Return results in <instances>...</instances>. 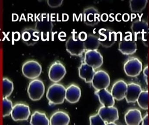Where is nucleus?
I'll list each match as a JSON object with an SVG mask.
<instances>
[{
	"instance_id": "f257e3e1",
	"label": "nucleus",
	"mask_w": 149,
	"mask_h": 125,
	"mask_svg": "<svg viewBox=\"0 0 149 125\" xmlns=\"http://www.w3.org/2000/svg\"><path fill=\"white\" fill-rule=\"evenodd\" d=\"M65 93L66 88L63 85L55 83L48 88L46 97L51 104H61L65 100Z\"/></svg>"
},
{
	"instance_id": "f03ea898",
	"label": "nucleus",
	"mask_w": 149,
	"mask_h": 125,
	"mask_svg": "<svg viewBox=\"0 0 149 125\" xmlns=\"http://www.w3.org/2000/svg\"><path fill=\"white\" fill-rule=\"evenodd\" d=\"M29 97L32 101L41 99L45 92V86L42 81L39 79H33L30 82L28 87Z\"/></svg>"
},
{
	"instance_id": "7ed1b4c3",
	"label": "nucleus",
	"mask_w": 149,
	"mask_h": 125,
	"mask_svg": "<svg viewBox=\"0 0 149 125\" xmlns=\"http://www.w3.org/2000/svg\"><path fill=\"white\" fill-rule=\"evenodd\" d=\"M42 72V66L35 60L26 61L22 66L23 74L24 77L29 79H36L40 76Z\"/></svg>"
},
{
	"instance_id": "20e7f679",
	"label": "nucleus",
	"mask_w": 149,
	"mask_h": 125,
	"mask_svg": "<svg viewBox=\"0 0 149 125\" xmlns=\"http://www.w3.org/2000/svg\"><path fill=\"white\" fill-rule=\"evenodd\" d=\"M66 50L71 55L80 56L85 52L84 42L79 39L78 36H71L65 43Z\"/></svg>"
},
{
	"instance_id": "39448f33",
	"label": "nucleus",
	"mask_w": 149,
	"mask_h": 125,
	"mask_svg": "<svg viewBox=\"0 0 149 125\" xmlns=\"http://www.w3.org/2000/svg\"><path fill=\"white\" fill-rule=\"evenodd\" d=\"M91 83L96 90L107 89L110 85V77L107 72L99 70L95 72Z\"/></svg>"
},
{
	"instance_id": "423d86ee",
	"label": "nucleus",
	"mask_w": 149,
	"mask_h": 125,
	"mask_svg": "<svg viewBox=\"0 0 149 125\" xmlns=\"http://www.w3.org/2000/svg\"><path fill=\"white\" fill-rule=\"evenodd\" d=\"M123 69L129 77H137L142 71V63L138 58L132 57L124 64Z\"/></svg>"
},
{
	"instance_id": "0eeeda50",
	"label": "nucleus",
	"mask_w": 149,
	"mask_h": 125,
	"mask_svg": "<svg viewBox=\"0 0 149 125\" xmlns=\"http://www.w3.org/2000/svg\"><path fill=\"white\" fill-rule=\"evenodd\" d=\"M66 73L65 66L58 61L53 63L50 67L49 71V77L51 81L55 83L61 81Z\"/></svg>"
},
{
	"instance_id": "6e6552de",
	"label": "nucleus",
	"mask_w": 149,
	"mask_h": 125,
	"mask_svg": "<svg viewBox=\"0 0 149 125\" xmlns=\"http://www.w3.org/2000/svg\"><path fill=\"white\" fill-rule=\"evenodd\" d=\"M30 115L29 106L24 104H16L13 106L10 114L12 119L15 121L28 120Z\"/></svg>"
},
{
	"instance_id": "1a4fd4ad",
	"label": "nucleus",
	"mask_w": 149,
	"mask_h": 125,
	"mask_svg": "<svg viewBox=\"0 0 149 125\" xmlns=\"http://www.w3.org/2000/svg\"><path fill=\"white\" fill-rule=\"evenodd\" d=\"M84 61V63L95 70L103 64V57L97 50L86 51L85 52Z\"/></svg>"
},
{
	"instance_id": "9d476101",
	"label": "nucleus",
	"mask_w": 149,
	"mask_h": 125,
	"mask_svg": "<svg viewBox=\"0 0 149 125\" xmlns=\"http://www.w3.org/2000/svg\"><path fill=\"white\" fill-rule=\"evenodd\" d=\"M100 44L104 48H109L113 46L117 40L115 31L109 29H102L99 32Z\"/></svg>"
},
{
	"instance_id": "9b49d317",
	"label": "nucleus",
	"mask_w": 149,
	"mask_h": 125,
	"mask_svg": "<svg viewBox=\"0 0 149 125\" xmlns=\"http://www.w3.org/2000/svg\"><path fill=\"white\" fill-rule=\"evenodd\" d=\"M98 114L107 124L115 123L119 118L118 109L114 106H102L99 109Z\"/></svg>"
},
{
	"instance_id": "f8f14e48",
	"label": "nucleus",
	"mask_w": 149,
	"mask_h": 125,
	"mask_svg": "<svg viewBox=\"0 0 149 125\" xmlns=\"http://www.w3.org/2000/svg\"><path fill=\"white\" fill-rule=\"evenodd\" d=\"M100 13L96 8L88 7L84 9L83 13V21L86 25L94 26L100 21Z\"/></svg>"
},
{
	"instance_id": "ddd939ff",
	"label": "nucleus",
	"mask_w": 149,
	"mask_h": 125,
	"mask_svg": "<svg viewBox=\"0 0 149 125\" xmlns=\"http://www.w3.org/2000/svg\"><path fill=\"white\" fill-rule=\"evenodd\" d=\"M53 28L52 21L48 17H42L38 21L36 24V29L40 33L42 38L47 40L51 33Z\"/></svg>"
},
{
	"instance_id": "4468645a",
	"label": "nucleus",
	"mask_w": 149,
	"mask_h": 125,
	"mask_svg": "<svg viewBox=\"0 0 149 125\" xmlns=\"http://www.w3.org/2000/svg\"><path fill=\"white\" fill-rule=\"evenodd\" d=\"M131 30L136 39L144 40L148 33V24L144 20H136L132 23Z\"/></svg>"
},
{
	"instance_id": "2eb2a0df",
	"label": "nucleus",
	"mask_w": 149,
	"mask_h": 125,
	"mask_svg": "<svg viewBox=\"0 0 149 125\" xmlns=\"http://www.w3.org/2000/svg\"><path fill=\"white\" fill-rule=\"evenodd\" d=\"M40 33L36 28H27L22 32V40L28 46H33L40 39Z\"/></svg>"
},
{
	"instance_id": "dca6fc26",
	"label": "nucleus",
	"mask_w": 149,
	"mask_h": 125,
	"mask_svg": "<svg viewBox=\"0 0 149 125\" xmlns=\"http://www.w3.org/2000/svg\"><path fill=\"white\" fill-rule=\"evenodd\" d=\"M127 84L123 80H119L114 84L111 89V94L115 99L120 101L125 98Z\"/></svg>"
},
{
	"instance_id": "f3484780",
	"label": "nucleus",
	"mask_w": 149,
	"mask_h": 125,
	"mask_svg": "<svg viewBox=\"0 0 149 125\" xmlns=\"http://www.w3.org/2000/svg\"><path fill=\"white\" fill-rule=\"evenodd\" d=\"M142 91V90L140 85L134 83L128 84L125 97L126 101L128 103H135Z\"/></svg>"
},
{
	"instance_id": "a211bd4d",
	"label": "nucleus",
	"mask_w": 149,
	"mask_h": 125,
	"mask_svg": "<svg viewBox=\"0 0 149 125\" xmlns=\"http://www.w3.org/2000/svg\"><path fill=\"white\" fill-rule=\"evenodd\" d=\"M95 94L98 97L99 101L105 107H112L114 105L115 101L111 93L107 89L96 90Z\"/></svg>"
},
{
	"instance_id": "6ab92c4d",
	"label": "nucleus",
	"mask_w": 149,
	"mask_h": 125,
	"mask_svg": "<svg viewBox=\"0 0 149 125\" xmlns=\"http://www.w3.org/2000/svg\"><path fill=\"white\" fill-rule=\"evenodd\" d=\"M81 97V90L78 86L72 84L66 88L65 99L70 104L77 103Z\"/></svg>"
},
{
	"instance_id": "aec40b11",
	"label": "nucleus",
	"mask_w": 149,
	"mask_h": 125,
	"mask_svg": "<svg viewBox=\"0 0 149 125\" xmlns=\"http://www.w3.org/2000/svg\"><path fill=\"white\" fill-rule=\"evenodd\" d=\"M118 50L124 55H132L137 50V45L135 41L124 39L119 44Z\"/></svg>"
},
{
	"instance_id": "412c9836",
	"label": "nucleus",
	"mask_w": 149,
	"mask_h": 125,
	"mask_svg": "<svg viewBox=\"0 0 149 125\" xmlns=\"http://www.w3.org/2000/svg\"><path fill=\"white\" fill-rule=\"evenodd\" d=\"M124 119L127 125H140L143 118L140 110L137 109H131L125 114Z\"/></svg>"
},
{
	"instance_id": "4be33fe9",
	"label": "nucleus",
	"mask_w": 149,
	"mask_h": 125,
	"mask_svg": "<svg viewBox=\"0 0 149 125\" xmlns=\"http://www.w3.org/2000/svg\"><path fill=\"white\" fill-rule=\"evenodd\" d=\"M95 72L93 68L84 63H82L79 68V77L86 83H91Z\"/></svg>"
},
{
	"instance_id": "5701e85b",
	"label": "nucleus",
	"mask_w": 149,
	"mask_h": 125,
	"mask_svg": "<svg viewBox=\"0 0 149 125\" xmlns=\"http://www.w3.org/2000/svg\"><path fill=\"white\" fill-rule=\"evenodd\" d=\"M50 125H69L70 119L66 113L57 111L51 117Z\"/></svg>"
},
{
	"instance_id": "b1692460",
	"label": "nucleus",
	"mask_w": 149,
	"mask_h": 125,
	"mask_svg": "<svg viewBox=\"0 0 149 125\" xmlns=\"http://www.w3.org/2000/svg\"><path fill=\"white\" fill-rule=\"evenodd\" d=\"M84 45L86 51L97 50L100 45L99 37L92 34L88 35L86 39L84 41Z\"/></svg>"
},
{
	"instance_id": "393cba45",
	"label": "nucleus",
	"mask_w": 149,
	"mask_h": 125,
	"mask_svg": "<svg viewBox=\"0 0 149 125\" xmlns=\"http://www.w3.org/2000/svg\"><path fill=\"white\" fill-rule=\"evenodd\" d=\"M31 125H50V120L45 113L38 111L34 112L31 115Z\"/></svg>"
},
{
	"instance_id": "a878e982",
	"label": "nucleus",
	"mask_w": 149,
	"mask_h": 125,
	"mask_svg": "<svg viewBox=\"0 0 149 125\" xmlns=\"http://www.w3.org/2000/svg\"><path fill=\"white\" fill-rule=\"evenodd\" d=\"M3 98L9 97L14 90V84L12 81L7 77H4L2 80Z\"/></svg>"
},
{
	"instance_id": "bb28decb",
	"label": "nucleus",
	"mask_w": 149,
	"mask_h": 125,
	"mask_svg": "<svg viewBox=\"0 0 149 125\" xmlns=\"http://www.w3.org/2000/svg\"><path fill=\"white\" fill-rule=\"evenodd\" d=\"M148 0H131L130 1V7L133 12H141L146 8Z\"/></svg>"
},
{
	"instance_id": "cd10ccee",
	"label": "nucleus",
	"mask_w": 149,
	"mask_h": 125,
	"mask_svg": "<svg viewBox=\"0 0 149 125\" xmlns=\"http://www.w3.org/2000/svg\"><path fill=\"white\" fill-rule=\"evenodd\" d=\"M149 92L148 90H142L139 95L137 102L140 108L144 110L148 109Z\"/></svg>"
},
{
	"instance_id": "c85d7f7f",
	"label": "nucleus",
	"mask_w": 149,
	"mask_h": 125,
	"mask_svg": "<svg viewBox=\"0 0 149 125\" xmlns=\"http://www.w3.org/2000/svg\"><path fill=\"white\" fill-rule=\"evenodd\" d=\"M3 112V117H8L11 114L13 109V103L12 101L8 98L2 99Z\"/></svg>"
},
{
	"instance_id": "c756f323",
	"label": "nucleus",
	"mask_w": 149,
	"mask_h": 125,
	"mask_svg": "<svg viewBox=\"0 0 149 125\" xmlns=\"http://www.w3.org/2000/svg\"><path fill=\"white\" fill-rule=\"evenodd\" d=\"M89 120L90 125H107V124L98 114L91 116Z\"/></svg>"
},
{
	"instance_id": "7c9ffc66",
	"label": "nucleus",
	"mask_w": 149,
	"mask_h": 125,
	"mask_svg": "<svg viewBox=\"0 0 149 125\" xmlns=\"http://www.w3.org/2000/svg\"><path fill=\"white\" fill-rule=\"evenodd\" d=\"M63 1L59 0V1H47V3L48 5L51 8H56L59 7L62 5Z\"/></svg>"
},
{
	"instance_id": "2f4dec72",
	"label": "nucleus",
	"mask_w": 149,
	"mask_h": 125,
	"mask_svg": "<svg viewBox=\"0 0 149 125\" xmlns=\"http://www.w3.org/2000/svg\"><path fill=\"white\" fill-rule=\"evenodd\" d=\"M148 66H147V67H145L143 71L144 78L147 85L148 84Z\"/></svg>"
},
{
	"instance_id": "473e14b6",
	"label": "nucleus",
	"mask_w": 149,
	"mask_h": 125,
	"mask_svg": "<svg viewBox=\"0 0 149 125\" xmlns=\"http://www.w3.org/2000/svg\"><path fill=\"white\" fill-rule=\"evenodd\" d=\"M141 122L142 125H149V115L148 113L143 117Z\"/></svg>"
},
{
	"instance_id": "72a5a7b5",
	"label": "nucleus",
	"mask_w": 149,
	"mask_h": 125,
	"mask_svg": "<svg viewBox=\"0 0 149 125\" xmlns=\"http://www.w3.org/2000/svg\"><path fill=\"white\" fill-rule=\"evenodd\" d=\"M86 36H87V35H86V33L85 32H81L79 34V35H78V37H79V39L81 40V41H82L84 42L85 40H86V39L87 38V37H86Z\"/></svg>"
},
{
	"instance_id": "f704fd0d",
	"label": "nucleus",
	"mask_w": 149,
	"mask_h": 125,
	"mask_svg": "<svg viewBox=\"0 0 149 125\" xmlns=\"http://www.w3.org/2000/svg\"><path fill=\"white\" fill-rule=\"evenodd\" d=\"M107 125H117L115 123H110V124H107Z\"/></svg>"
}]
</instances>
